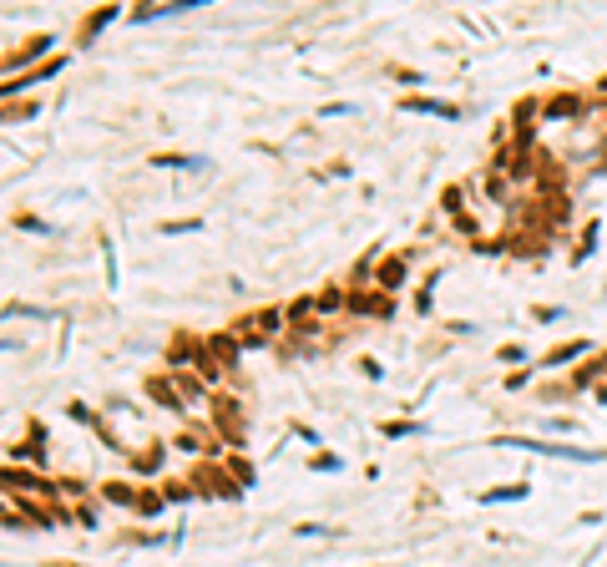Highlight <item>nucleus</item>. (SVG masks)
<instances>
[{
  "label": "nucleus",
  "instance_id": "obj_9",
  "mask_svg": "<svg viewBox=\"0 0 607 567\" xmlns=\"http://www.w3.org/2000/svg\"><path fill=\"white\" fill-rule=\"evenodd\" d=\"M526 496V481H511V486H496V492H486V501H521Z\"/></svg>",
  "mask_w": 607,
  "mask_h": 567
},
{
  "label": "nucleus",
  "instance_id": "obj_13",
  "mask_svg": "<svg viewBox=\"0 0 607 567\" xmlns=\"http://www.w3.org/2000/svg\"><path fill=\"white\" fill-rule=\"evenodd\" d=\"M597 87H603V91H607V76H603V82H597Z\"/></svg>",
  "mask_w": 607,
  "mask_h": 567
},
{
  "label": "nucleus",
  "instance_id": "obj_2",
  "mask_svg": "<svg viewBox=\"0 0 607 567\" xmlns=\"http://www.w3.org/2000/svg\"><path fill=\"white\" fill-rule=\"evenodd\" d=\"M521 451H542V456H562V461H603V451H582V446H552V441H511Z\"/></svg>",
  "mask_w": 607,
  "mask_h": 567
},
{
  "label": "nucleus",
  "instance_id": "obj_5",
  "mask_svg": "<svg viewBox=\"0 0 607 567\" xmlns=\"http://www.w3.org/2000/svg\"><path fill=\"white\" fill-rule=\"evenodd\" d=\"M577 354H588V339H567V345H557V350L542 360V370H557V365H567V360H577Z\"/></svg>",
  "mask_w": 607,
  "mask_h": 567
},
{
  "label": "nucleus",
  "instance_id": "obj_11",
  "mask_svg": "<svg viewBox=\"0 0 607 567\" xmlns=\"http://www.w3.org/2000/svg\"><path fill=\"white\" fill-rule=\"evenodd\" d=\"M597 375H607V354H603V360H592V365H582V370H577V385H592Z\"/></svg>",
  "mask_w": 607,
  "mask_h": 567
},
{
  "label": "nucleus",
  "instance_id": "obj_8",
  "mask_svg": "<svg viewBox=\"0 0 607 567\" xmlns=\"http://www.w3.org/2000/svg\"><path fill=\"white\" fill-rule=\"evenodd\" d=\"M411 112H435V117H456V106H446V102H430V97H411Z\"/></svg>",
  "mask_w": 607,
  "mask_h": 567
},
{
  "label": "nucleus",
  "instance_id": "obj_7",
  "mask_svg": "<svg viewBox=\"0 0 607 567\" xmlns=\"http://www.w3.org/2000/svg\"><path fill=\"white\" fill-rule=\"evenodd\" d=\"M400 279H405V259H390V264H380V289H395Z\"/></svg>",
  "mask_w": 607,
  "mask_h": 567
},
{
  "label": "nucleus",
  "instance_id": "obj_1",
  "mask_svg": "<svg viewBox=\"0 0 607 567\" xmlns=\"http://www.w3.org/2000/svg\"><path fill=\"white\" fill-rule=\"evenodd\" d=\"M213 421H218V431H223L233 446L243 441V416H238V406H233L228 395H218V400H213Z\"/></svg>",
  "mask_w": 607,
  "mask_h": 567
},
{
  "label": "nucleus",
  "instance_id": "obj_10",
  "mask_svg": "<svg viewBox=\"0 0 607 567\" xmlns=\"http://www.w3.org/2000/svg\"><path fill=\"white\" fill-rule=\"evenodd\" d=\"M147 395H152V400H162V406H178V390L167 385V380H147Z\"/></svg>",
  "mask_w": 607,
  "mask_h": 567
},
{
  "label": "nucleus",
  "instance_id": "obj_6",
  "mask_svg": "<svg viewBox=\"0 0 607 567\" xmlns=\"http://www.w3.org/2000/svg\"><path fill=\"white\" fill-rule=\"evenodd\" d=\"M577 112H582V97H577V91H567V97H552V102H547V117H577Z\"/></svg>",
  "mask_w": 607,
  "mask_h": 567
},
{
  "label": "nucleus",
  "instance_id": "obj_3",
  "mask_svg": "<svg viewBox=\"0 0 607 567\" xmlns=\"http://www.w3.org/2000/svg\"><path fill=\"white\" fill-rule=\"evenodd\" d=\"M238 330H243V339H264V335H273V330H279V309H264V315L243 319Z\"/></svg>",
  "mask_w": 607,
  "mask_h": 567
},
{
  "label": "nucleus",
  "instance_id": "obj_12",
  "mask_svg": "<svg viewBox=\"0 0 607 567\" xmlns=\"http://www.w3.org/2000/svg\"><path fill=\"white\" fill-rule=\"evenodd\" d=\"M597 400H603V406H607V385H603V390H597Z\"/></svg>",
  "mask_w": 607,
  "mask_h": 567
},
{
  "label": "nucleus",
  "instance_id": "obj_4",
  "mask_svg": "<svg viewBox=\"0 0 607 567\" xmlns=\"http://www.w3.org/2000/svg\"><path fill=\"white\" fill-rule=\"evenodd\" d=\"M193 486H213L218 496H238V492H233V481L223 477L218 466H197V471H193Z\"/></svg>",
  "mask_w": 607,
  "mask_h": 567
}]
</instances>
